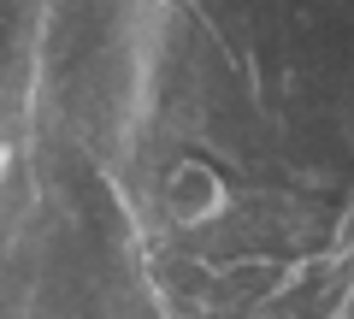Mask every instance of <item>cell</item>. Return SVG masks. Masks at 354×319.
Instances as JSON below:
<instances>
[{
	"label": "cell",
	"mask_w": 354,
	"mask_h": 319,
	"mask_svg": "<svg viewBox=\"0 0 354 319\" xmlns=\"http://www.w3.org/2000/svg\"><path fill=\"white\" fill-rule=\"evenodd\" d=\"M160 201H165V213H171L177 225H213V219L225 213V183H218V172L207 166V160H177V166L165 172Z\"/></svg>",
	"instance_id": "6da1fadb"
}]
</instances>
